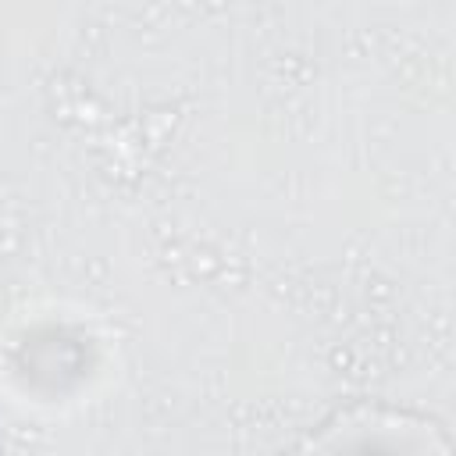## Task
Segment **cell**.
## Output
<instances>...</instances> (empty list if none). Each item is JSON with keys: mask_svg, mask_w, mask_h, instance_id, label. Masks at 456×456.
I'll return each mask as SVG.
<instances>
[{"mask_svg": "<svg viewBox=\"0 0 456 456\" xmlns=\"http://www.w3.org/2000/svg\"><path fill=\"white\" fill-rule=\"evenodd\" d=\"M299 449L338 452V449H399V452H452L442 420L385 403H349L310 431Z\"/></svg>", "mask_w": 456, "mask_h": 456, "instance_id": "obj_1", "label": "cell"}]
</instances>
